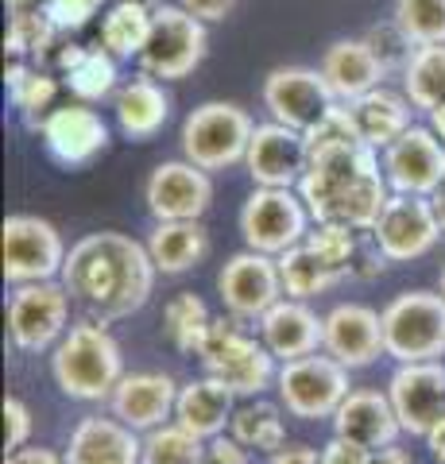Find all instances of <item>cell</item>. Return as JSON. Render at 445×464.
Listing matches in <instances>:
<instances>
[{
  "label": "cell",
  "mask_w": 445,
  "mask_h": 464,
  "mask_svg": "<svg viewBox=\"0 0 445 464\" xmlns=\"http://www.w3.org/2000/svg\"><path fill=\"white\" fill-rule=\"evenodd\" d=\"M59 279L78 306H85L90 317L109 325L148 306V298L155 295L160 267H155L148 244L105 228L82 237L66 252Z\"/></svg>",
  "instance_id": "cell-1"
},
{
  "label": "cell",
  "mask_w": 445,
  "mask_h": 464,
  "mask_svg": "<svg viewBox=\"0 0 445 464\" xmlns=\"http://www.w3.org/2000/svg\"><path fill=\"white\" fill-rule=\"evenodd\" d=\"M298 194L314 221H337L356 232H372L392 198V186H387L376 148L356 140L310 155Z\"/></svg>",
  "instance_id": "cell-2"
},
{
  "label": "cell",
  "mask_w": 445,
  "mask_h": 464,
  "mask_svg": "<svg viewBox=\"0 0 445 464\" xmlns=\"http://www.w3.org/2000/svg\"><path fill=\"white\" fill-rule=\"evenodd\" d=\"M51 380L66 399L78 402H105L124 380V356L117 337L105 322L85 317L66 329V337L51 353Z\"/></svg>",
  "instance_id": "cell-3"
},
{
  "label": "cell",
  "mask_w": 445,
  "mask_h": 464,
  "mask_svg": "<svg viewBox=\"0 0 445 464\" xmlns=\"http://www.w3.org/2000/svg\"><path fill=\"white\" fill-rule=\"evenodd\" d=\"M233 322L213 317V329H209V337L202 344V353H198V360H202L206 375L221 380L237 399H256V395H264V391L276 383L279 360L271 356V348L264 341L248 337V333H244L240 325H233Z\"/></svg>",
  "instance_id": "cell-4"
},
{
  "label": "cell",
  "mask_w": 445,
  "mask_h": 464,
  "mask_svg": "<svg viewBox=\"0 0 445 464\" xmlns=\"http://www.w3.org/2000/svg\"><path fill=\"white\" fill-rule=\"evenodd\" d=\"M383 344L395 364L445 356V295L441 290H403L380 310Z\"/></svg>",
  "instance_id": "cell-5"
},
{
  "label": "cell",
  "mask_w": 445,
  "mask_h": 464,
  "mask_svg": "<svg viewBox=\"0 0 445 464\" xmlns=\"http://www.w3.org/2000/svg\"><path fill=\"white\" fill-rule=\"evenodd\" d=\"M256 121L233 101H206L182 121V159L202 170H228L244 163Z\"/></svg>",
  "instance_id": "cell-6"
},
{
  "label": "cell",
  "mask_w": 445,
  "mask_h": 464,
  "mask_svg": "<svg viewBox=\"0 0 445 464\" xmlns=\"http://www.w3.org/2000/svg\"><path fill=\"white\" fill-rule=\"evenodd\" d=\"M276 391L279 402L291 418H303V422H322V418H334L337 406L349 399V368L334 360L322 348V353L298 356L279 364L276 375Z\"/></svg>",
  "instance_id": "cell-7"
},
{
  "label": "cell",
  "mask_w": 445,
  "mask_h": 464,
  "mask_svg": "<svg viewBox=\"0 0 445 464\" xmlns=\"http://www.w3.org/2000/svg\"><path fill=\"white\" fill-rule=\"evenodd\" d=\"M209 51V32L206 20H198L194 12L182 5H163L151 16V35L140 51L143 74L163 78V82H182L190 78Z\"/></svg>",
  "instance_id": "cell-8"
},
{
  "label": "cell",
  "mask_w": 445,
  "mask_h": 464,
  "mask_svg": "<svg viewBox=\"0 0 445 464\" xmlns=\"http://www.w3.org/2000/svg\"><path fill=\"white\" fill-rule=\"evenodd\" d=\"M70 290L63 279L20 283L8 295V337L20 353H47L70 329Z\"/></svg>",
  "instance_id": "cell-9"
},
{
  "label": "cell",
  "mask_w": 445,
  "mask_h": 464,
  "mask_svg": "<svg viewBox=\"0 0 445 464\" xmlns=\"http://www.w3.org/2000/svg\"><path fill=\"white\" fill-rule=\"evenodd\" d=\"M310 209L298 190H276V186H256L240 209V237L248 248L283 256L286 248L306 240Z\"/></svg>",
  "instance_id": "cell-10"
},
{
  "label": "cell",
  "mask_w": 445,
  "mask_h": 464,
  "mask_svg": "<svg viewBox=\"0 0 445 464\" xmlns=\"http://www.w3.org/2000/svg\"><path fill=\"white\" fill-rule=\"evenodd\" d=\"M0 248H5V279L12 286L59 279L66 264V244L59 228L35 213H12L0 225Z\"/></svg>",
  "instance_id": "cell-11"
},
{
  "label": "cell",
  "mask_w": 445,
  "mask_h": 464,
  "mask_svg": "<svg viewBox=\"0 0 445 464\" xmlns=\"http://www.w3.org/2000/svg\"><path fill=\"white\" fill-rule=\"evenodd\" d=\"M445 237L434 213V201L422 194H392L372 228V244L380 248L387 264H411L434 252V244Z\"/></svg>",
  "instance_id": "cell-12"
},
{
  "label": "cell",
  "mask_w": 445,
  "mask_h": 464,
  "mask_svg": "<svg viewBox=\"0 0 445 464\" xmlns=\"http://www.w3.org/2000/svg\"><path fill=\"white\" fill-rule=\"evenodd\" d=\"M218 295L228 317H237V322H260L279 298H286L279 259L267 252H256V248L228 256L225 267L218 271Z\"/></svg>",
  "instance_id": "cell-13"
},
{
  "label": "cell",
  "mask_w": 445,
  "mask_h": 464,
  "mask_svg": "<svg viewBox=\"0 0 445 464\" xmlns=\"http://www.w3.org/2000/svg\"><path fill=\"white\" fill-rule=\"evenodd\" d=\"M260 97H264V109L271 112V121L298 128V132L314 128L329 109L341 105L334 90H329L325 74L314 66H276L264 78Z\"/></svg>",
  "instance_id": "cell-14"
},
{
  "label": "cell",
  "mask_w": 445,
  "mask_h": 464,
  "mask_svg": "<svg viewBox=\"0 0 445 464\" xmlns=\"http://www.w3.org/2000/svg\"><path fill=\"white\" fill-rule=\"evenodd\" d=\"M143 201L155 221H202L213 206V179L190 159H167L143 182Z\"/></svg>",
  "instance_id": "cell-15"
},
{
  "label": "cell",
  "mask_w": 445,
  "mask_h": 464,
  "mask_svg": "<svg viewBox=\"0 0 445 464\" xmlns=\"http://www.w3.org/2000/svg\"><path fill=\"white\" fill-rule=\"evenodd\" d=\"M387 399L395 406V418L403 433L426 438L445 418V364L441 360H419L399 364L387 380Z\"/></svg>",
  "instance_id": "cell-16"
},
{
  "label": "cell",
  "mask_w": 445,
  "mask_h": 464,
  "mask_svg": "<svg viewBox=\"0 0 445 464\" xmlns=\"http://www.w3.org/2000/svg\"><path fill=\"white\" fill-rule=\"evenodd\" d=\"M383 174L392 194L430 198L445 182V143L430 124H411L392 148H383Z\"/></svg>",
  "instance_id": "cell-17"
},
{
  "label": "cell",
  "mask_w": 445,
  "mask_h": 464,
  "mask_svg": "<svg viewBox=\"0 0 445 464\" xmlns=\"http://www.w3.org/2000/svg\"><path fill=\"white\" fill-rule=\"evenodd\" d=\"M43 148L54 163L63 167H90L97 155H105L109 148V124L102 121V112L85 101H74V105L51 109L39 124Z\"/></svg>",
  "instance_id": "cell-18"
},
{
  "label": "cell",
  "mask_w": 445,
  "mask_h": 464,
  "mask_svg": "<svg viewBox=\"0 0 445 464\" xmlns=\"http://www.w3.org/2000/svg\"><path fill=\"white\" fill-rule=\"evenodd\" d=\"M244 170L256 186H276V190H298L306 174V132L286 128L279 121L256 124Z\"/></svg>",
  "instance_id": "cell-19"
},
{
  "label": "cell",
  "mask_w": 445,
  "mask_h": 464,
  "mask_svg": "<svg viewBox=\"0 0 445 464\" xmlns=\"http://www.w3.org/2000/svg\"><path fill=\"white\" fill-rule=\"evenodd\" d=\"M322 348L334 360H341L349 372L372 368L380 356H387L383 344V317L364 306V302H341L325 314V337Z\"/></svg>",
  "instance_id": "cell-20"
},
{
  "label": "cell",
  "mask_w": 445,
  "mask_h": 464,
  "mask_svg": "<svg viewBox=\"0 0 445 464\" xmlns=\"http://www.w3.org/2000/svg\"><path fill=\"white\" fill-rule=\"evenodd\" d=\"M175 402H179V383L167 372H132L124 375L112 391V414L136 433H151L167 422H175Z\"/></svg>",
  "instance_id": "cell-21"
},
{
  "label": "cell",
  "mask_w": 445,
  "mask_h": 464,
  "mask_svg": "<svg viewBox=\"0 0 445 464\" xmlns=\"http://www.w3.org/2000/svg\"><path fill=\"white\" fill-rule=\"evenodd\" d=\"M256 325H260V341L279 364L318 353L325 337V317L314 314L303 298H279Z\"/></svg>",
  "instance_id": "cell-22"
},
{
  "label": "cell",
  "mask_w": 445,
  "mask_h": 464,
  "mask_svg": "<svg viewBox=\"0 0 445 464\" xmlns=\"http://www.w3.org/2000/svg\"><path fill=\"white\" fill-rule=\"evenodd\" d=\"M66 464H143V433L112 418H82L70 433Z\"/></svg>",
  "instance_id": "cell-23"
},
{
  "label": "cell",
  "mask_w": 445,
  "mask_h": 464,
  "mask_svg": "<svg viewBox=\"0 0 445 464\" xmlns=\"http://www.w3.org/2000/svg\"><path fill=\"white\" fill-rule=\"evenodd\" d=\"M318 70L325 74L329 90H334V97L341 101V105H349V101L372 93L387 78V66L376 58V51L364 43V35L361 39H337V43H329Z\"/></svg>",
  "instance_id": "cell-24"
},
{
  "label": "cell",
  "mask_w": 445,
  "mask_h": 464,
  "mask_svg": "<svg viewBox=\"0 0 445 464\" xmlns=\"http://www.w3.org/2000/svg\"><path fill=\"white\" fill-rule=\"evenodd\" d=\"M334 422V433L341 438H353L368 449H383L395 445V438L403 433L395 418V406L387 399V391H349V399L337 406V414L329 418Z\"/></svg>",
  "instance_id": "cell-25"
},
{
  "label": "cell",
  "mask_w": 445,
  "mask_h": 464,
  "mask_svg": "<svg viewBox=\"0 0 445 464\" xmlns=\"http://www.w3.org/2000/svg\"><path fill=\"white\" fill-rule=\"evenodd\" d=\"M237 414V395L228 391L221 380L202 375V380H190L179 387V402H175V422L182 430H190L194 438H218L225 433V426H233Z\"/></svg>",
  "instance_id": "cell-26"
},
{
  "label": "cell",
  "mask_w": 445,
  "mask_h": 464,
  "mask_svg": "<svg viewBox=\"0 0 445 464\" xmlns=\"http://www.w3.org/2000/svg\"><path fill=\"white\" fill-rule=\"evenodd\" d=\"M349 112H353L356 128H361L364 143H372L376 151L392 148V143L414 124V105H411V97L387 90V85H376L372 93L349 101Z\"/></svg>",
  "instance_id": "cell-27"
},
{
  "label": "cell",
  "mask_w": 445,
  "mask_h": 464,
  "mask_svg": "<svg viewBox=\"0 0 445 464\" xmlns=\"http://www.w3.org/2000/svg\"><path fill=\"white\" fill-rule=\"evenodd\" d=\"M112 112H117V124L128 140H151L163 132L170 116V93L151 74H143L121 85L112 97Z\"/></svg>",
  "instance_id": "cell-28"
},
{
  "label": "cell",
  "mask_w": 445,
  "mask_h": 464,
  "mask_svg": "<svg viewBox=\"0 0 445 464\" xmlns=\"http://www.w3.org/2000/svg\"><path fill=\"white\" fill-rule=\"evenodd\" d=\"M148 252L160 275H186L206 259L209 232L202 221H155L148 237Z\"/></svg>",
  "instance_id": "cell-29"
},
{
  "label": "cell",
  "mask_w": 445,
  "mask_h": 464,
  "mask_svg": "<svg viewBox=\"0 0 445 464\" xmlns=\"http://www.w3.org/2000/svg\"><path fill=\"white\" fill-rule=\"evenodd\" d=\"M279 259V275H283V290H286V298H303L310 302L314 295H325V290H334L337 283H344L349 275L337 271V267H329L325 259L310 248V244H295V248H286Z\"/></svg>",
  "instance_id": "cell-30"
},
{
  "label": "cell",
  "mask_w": 445,
  "mask_h": 464,
  "mask_svg": "<svg viewBox=\"0 0 445 464\" xmlns=\"http://www.w3.org/2000/svg\"><path fill=\"white\" fill-rule=\"evenodd\" d=\"M5 82H8L12 105L24 112V121H27V124L39 128V124H43V116L51 112L54 97H59V82H54L47 70H35V63H27V58H8Z\"/></svg>",
  "instance_id": "cell-31"
},
{
  "label": "cell",
  "mask_w": 445,
  "mask_h": 464,
  "mask_svg": "<svg viewBox=\"0 0 445 464\" xmlns=\"http://www.w3.org/2000/svg\"><path fill=\"white\" fill-rule=\"evenodd\" d=\"M228 433L240 441L256 449V453H279V449L286 445V426H283V406L267 402V399H248L237 406L233 414V426H228Z\"/></svg>",
  "instance_id": "cell-32"
},
{
  "label": "cell",
  "mask_w": 445,
  "mask_h": 464,
  "mask_svg": "<svg viewBox=\"0 0 445 464\" xmlns=\"http://www.w3.org/2000/svg\"><path fill=\"white\" fill-rule=\"evenodd\" d=\"M403 93L414 109L434 112L445 105V43H426L414 47L411 63L403 66Z\"/></svg>",
  "instance_id": "cell-33"
},
{
  "label": "cell",
  "mask_w": 445,
  "mask_h": 464,
  "mask_svg": "<svg viewBox=\"0 0 445 464\" xmlns=\"http://www.w3.org/2000/svg\"><path fill=\"white\" fill-rule=\"evenodd\" d=\"M151 16L155 12H148V8L117 0L102 16V47L112 58H140L143 43L151 35Z\"/></svg>",
  "instance_id": "cell-34"
},
{
  "label": "cell",
  "mask_w": 445,
  "mask_h": 464,
  "mask_svg": "<svg viewBox=\"0 0 445 464\" xmlns=\"http://www.w3.org/2000/svg\"><path fill=\"white\" fill-rule=\"evenodd\" d=\"M163 329H167V337L170 344L179 348V353H202V344L209 337V329H213V317L206 310V302L194 295V290H186V295L179 298H170L167 302V310H163Z\"/></svg>",
  "instance_id": "cell-35"
},
{
  "label": "cell",
  "mask_w": 445,
  "mask_h": 464,
  "mask_svg": "<svg viewBox=\"0 0 445 464\" xmlns=\"http://www.w3.org/2000/svg\"><path fill=\"white\" fill-rule=\"evenodd\" d=\"M117 63L121 58H112L102 43H97V47L85 51V58L74 70H66V90L74 93V101H85V105L117 97V90H121L117 85Z\"/></svg>",
  "instance_id": "cell-36"
},
{
  "label": "cell",
  "mask_w": 445,
  "mask_h": 464,
  "mask_svg": "<svg viewBox=\"0 0 445 464\" xmlns=\"http://www.w3.org/2000/svg\"><path fill=\"white\" fill-rule=\"evenodd\" d=\"M59 24L47 16V8H16L5 35V51L8 58H27V63H43V54L54 47Z\"/></svg>",
  "instance_id": "cell-37"
},
{
  "label": "cell",
  "mask_w": 445,
  "mask_h": 464,
  "mask_svg": "<svg viewBox=\"0 0 445 464\" xmlns=\"http://www.w3.org/2000/svg\"><path fill=\"white\" fill-rule=\"evenodd\" d=\"M202 449L206 441L182 430L179 422L143 433V464H202Z\"/></svg>",
  "instance_id": "cell-38"
},
{
  "label": "cell",
  "mask_w": 445,
  "mask_h": 464,
  "mask_svg": "<svg viewBox=\"0 0 445 464\" xmlns=\"http://www.w3.org/2000/svg\"><path fill=\"white\" fill-rule=\"evenodd\" d=\"M392 20L403 27V35L414 47L445 43V0H395Z\"/></svg>",
  "instance_id": "cell-39"
},
{
  "label": "cell",
  "mask_w": 445,
  "mask_h": 464,
  "mask_svg": "<svg viewBox=\"0 0 445 464\" xmlns=\"http://www.w3.org/2000/svg\"><path fill=\"white\" fill-rule=\"evenodd\" d=\"M306 244L318 252L329 267H337L344 275H353V259H356V228L337 225V221H314L306 232Z\"/></svg>",
  "instance_id": "cell-40"
},
{
  "label": "cell",
  "mask_w": 445,
  "mask_h": 464,
  "mask_svg": "<svg viewBox=\"0 0 445 464\" xmlns=\"http://www.w3.org/2000/svg\"><path fill=\"white\" fill-rule=\"evenodd\" d=\"M364 43H368L372 51H376V58L387 66V74H392V70H399V74H403V66L411 63V54H414V43L403 35V27H399L395 20H383V24H376V27H368Z\"/></svg>",
  "instance_id": "cell-41"
},
{
  "label": "cell",
  "mask_w": 445,
  "mask_h": 464,
  "mask_svg": "<svg viewBox=\"0 0 445 464\" xmlns=\"http://www.w3.org/2000/svg\"><path fill=\"white\" fill-rule=\"evenodd\" d=\"M43 8L59 24V32H82V27L105 8V0H47Z\"/></svg>",
  "instance_id": "cell-42"
},
{
  "label": "cell",
  "mask_w": 445,
  "mask_h": 464,
  "mask_svg": "<svg viewBox=\"0 0 445 464\" xmlns=\"http://www.w3.org/2000/svg\"><path fill=\"white\" fill-rule=\"evenodd\" d=\"M32 411H27V402L16 399V395H8L5 399V449L8 453H16V449H24L27 441H32Z\"/></svg>",
  "instance_id": "cell-43"
},
{
  "label": "cell",
  "mask_w": 445,
  "mask_h": 464,
  "mask_svg": "<svg viewBox=\"0 0 445 464\" xmlns=\"http://www.w3.org/2000/svg\"><path fill=\"white\" fill-rule=\"evenodd\" d=\"M248 445H240L233 433H218L202 449V464H248Z\"/></svg>",
  "instance_id": "cell-44"
},
{
  "label": "cell",
  "mask_w": 445,
  "mask_h": 464,
  "mask_svg": "<svg viewBox=\"0 0 445 464\" xmlns=\"http://www.w3.org/2000/svg\"><path fill=\"white\" fill-rule=\"evenodd\" d=\"M368 460H372V449L353 438H341V433H334L322 445V464H368Z\"/></svg>",
  "instance_id": "cell-45"
},
{
  "label": "cell",
  "mask_w": 445,
  "mask_h": 464,
  "mask_svg": "<svg viewBox=\"0 0 445 464\" xmlns=\"http://www.w3.org/2000/svg\"><path fill=\"white\" fill-rule=\"evenodd\" d=\"M179 5H182L186 12H194L198 20L218 24V20H228V16H233L237 0H179Z\"/></svg>",
  "instance_id": "cell-46"
},
{
  "label": "cell",
  "mask_w": 445,
  "mask_h": 464,
  "mask_svg": "<svg viewBox=\"0 0 445 464\" xmlns=\"http://www.w3.org/2000/svg\"><path fill=\"white\" fill-rule=\"evenodd\" d=\"M5 464H66V457H59L54 449H43V445H24L16 453H8Z\"/></svg>",
  "instance_id": "cell-47"
},
{
  "label": "cell",
  "mask_w": 445,
  "mask_h": 464,
  "mask_svg": "<svg viewBox=\"0 0 445 464\" xmlns=\"http://www.w3.org/2000/svg\"><path fill=\"white\" fill-rule=\"evenodd\" d=\"M267 464H322V449H310V445H283L279 453H271Z\"/></svg>",
  "instance_id": "cell-48"
},
{
  "label": "cell",
  "mask_w": 445,
  "mask_h": 464,
  "mask_svg": "<svg viewBox=\"0 0 445 464\" xmlns=\"http://www.w3.org/2000/svg\"><path fill=\"white\" fill-rule=\"evenodd\" d=\"M368 464H414L403 449H395V445H383V449H372V460Z\"/></svg>",
  "instance_id": "cell-49"
},
{
  "label": "cell",
  "mask_w": 445,
  "mask_h": 464,
  "mask_svg": "<svg viewBox=\"0 0 445 464\" xmlns=\"http://www.w3.org/2000/svg\"><path fill=\"white\" fill-rule=\"evenodd\" d=\"M426 445H430V457H434L438 464H445V418L426 433Z\"/></svg>",
  "instance_id": "cell-50"
},
{
  "label": "cell",
  "mask_w": 445,
  "mask_h": 464,
  "mask_svg": "<svg viewBox=\"0 0 445 464\" xmlns=\"http://www.w3.org/2000/svg\"><path fill=\"white\" fill-rule=\"evenodd\" d=\"M430 201H434V213H438V221H441V232H445V182L438 186L434 194H430Z\"/></svg>",
  "instance_id": "cell-51"
},
{
  "label": "cell",
  "mask_w": 445,
  "mask_h": 464,
  "mask_svg": "<svg viewBox=\"0 0 445 464\" xmlns=\"http://www.w3.org/2000/svg\"><path fill=\"white\" fill-rule=\"evenodd\" d=\"M430 128H434V132H438V140L445 143V105H438L434 112H430Z\"/></svg>",
  "instance_id": "cell-52"
},
{
  "label": "cell",
  "mask_w": 445,
  "mask_h": 464,
  "mask_svg": "<svg viewBox=\"0 0 445 464\" xmlns=\"http://www.w3.org/2000/svg\"><path fill=\"white\" fill-rule=\"evenodd\" d=\"M128 5H140V8H148V12H155V8H163V0H128Z\"/></svg>",
  "instance_id": "cell-53"
},
{
  "label": "cell",
  "mask_w": 445,
  "mask_h": 464,
  "mask_svg": "<svg viewBox=\"0 0 445 464\" xmlns=\"http://www.w3.org/2000/svg\"><path fill=\"white\" fill-rule=\"evenodd\" d=\"M32 5H35V0H8V8H12V12H16V8H32Z\"/></svg>",
  "instance_id": "cell-54"
},
{
  "label": "cell",
  "mask_w": 445,
  "mask_h": 464,
  "mask_svg": "<svg viewBox=\"0 0 445 464\" xmlns=\"http://www.w3.org/2000/svg\"><path fill=\"white\" fill-rule=\"evenodd\" d=\"M438 290H441V295H445V267H441V286H438Z\"/></svg>",
  "instance_id": "cell-55"
}]
</instances>
